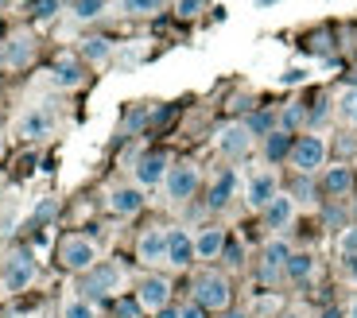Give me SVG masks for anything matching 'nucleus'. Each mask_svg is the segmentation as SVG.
<instances>
[{"instance_id": "obj_8", "label": "nucleus", "mask_w": 357, "mask_h": 318, "mask_svg": "<svg viewBox=\"0 0 357 318\" xmlns=\"http://www.w3.org/2000/svg\"><path fill=\"white\" fill-rule=\"evenodd\" d=\"M54 132V109L51 105H31L24 116H20V136L27 140H39V136Z\"/></svg>"}, {"instance_id": "obj_13", "label": "nucleus", "mask_w": 357, "mask_h": 318, "mask_svg": "<svg viewBox=\"0 0 357 318\" xmlns=\"http://www.w3.org/2000/svg\"><path fill=\"white\" fill-rule=\"evenodd\" d=\"M287 257H291V248L284 245V241H268L264 252H260V280H276L280 272L287 268Z\"/></svg>"}, {"instance_id": "obj_35", "label": "nucleus", "mask_w": 357, "mask_h": 318, "mask_svg": "<svg viewBox=\"0 0 357 318\" xmlns=\"http://www.w3.org/2000/svg\"><path fill=\"white\" fill-rule=\"evenodd\" d=\"M178 318H206V315H202V307H198V303H187V307L178 310Z\"/></svg>"}, {"instance_id": "obj_39", "label": "nucleus", "mask_w": 357, "mask_h": 318, "mask_svg": "<svg viewBox=\"0 0 357 318\" xmlns=\"http://www.w3.org/2000/svg\"><path fill=\"white\" fill-rule=\"evenodd\" d=\"M346 78H349V89H357V66H354V70L346 74Z\"/></svg>"}, {"instance_id": "obj_46", "label": "nucleus", "mask_w": 357, "mask_h": 318, "mask_svg": "<svg viewBox=\"0 0 357 318\" xmlns=\"http://www.w3.org/2000/svg\"><path fill=\"white\" fill-rule=\"evenodd\" d=\"M24 4H36V0H24Z\"/></svg>"}, {"instance_id": "obj_19", "label": "nucleus", "mask_w": 357, "mask_h": 318, "mask_svg": "<svg viewBox=\"0 0 357 318\" xmlns=\"http://www.w3.org/2000/svg\"><path fill=\"white\" fill-rule=\"evenodd\" d=\"M322 190L326 195H349L354 190V167H346V163H338V167H326V175H322Z\"/></svg>"}, {"instance_id": "obj_44", "label": "nucleus", "mask_w": 357, "mask_h": 318, "mask_svg": "<svg viewBox=\"0 0 357 318\" xmlns=\"http://www.w3.org/2000/svg\"><path fill=\"white\" fill-rule=\"evenodd\" d=\"M0 151H4V136H0Z\"/></svg>"}, {"instance_id": "obj_3", "label": "nucleus", "mask_w": 357, "mask_h": 318, "mask_svg": "<svg viewBox=\"0 0 357 318\" xmlns=\"http://www.w3.org/2000/svg\"><path fill=\"white\" fill-rule=\"evenodd\" d=\"M233 299V287H229V275L222 272H202L195 280V303L202 310H225Z\"/></svg>"}, {"instance_id": "obj_15", "label": "nucleus", "mask_w": 357, "mask_h": 318, "mask_svg": "<svg viewBox=\"0 0 357 318\" xmlns=\"http://www.w3.org/2000/svg\"><path fill=\"white\" fill-rule=\"evenodd\" d=\"M260 213H264V225H268V229H287V225L295 221V198H291V195H276Z\"/></svg>"}, {"instance_id": "obj_6", "label": "nucleus", "mask_w": 357, "mask_h": 318, "mask_svg": "<svg viewBox=\"0 0 357 318\" xmlns=\"http://www.w3.org/2000/svg\"><path fill=\"white\" fill-rule=\"evenodd\" d=\"M163 186H167L171 202H187L198 190V167L195 163H175V167L167 171V179H163Z\"/></svg>"}, {"instance_id": "obj_36", "label": "nucleus", "mask_w": 357, "mask_h": 318, "mask_svg": "<svg viewBox=\"0 0 357 318\" xmlns=\"http://www.w3.org/2000/svg\"><path fill=\"white\" fill-rule=\"evenodd\" d=\"M314 105H319V109L311 113V121H326V113H331V109H326V101H314Z\"/></svg>"}, {"instance_id": "obj_17", "label": "nucleus", "mask_w": 357, "mask_h": 318, "mask_svg": "<svg viewBox=\"0 0 357 318\" xmlns=\"http://www.w3.org/2000/svg\"><path fill=\"white\" fill-rule=\"evenodd\" d=\"M31 54H36V39L27 36V31H16V36L4 43V66L20 70V66H27V62H31Z\"/></svg>"}, {"instance_id": "obj_28", "label": "nucleus", "mask_w": 357, "mask_h": 318, "mask_svg": "<svg viewBox=\"0 0 357 318\" xmlns=\"http://www.w3.org/2000/svg\"><path fill=\"white\" fill-rule=\"evenodd\" d=\"M338 116L346 124H357V89H346L338 98Z\"/></svg>"}, {"instance_id": "obj_32", "label": "nucleus", "mask_w": 357, "mask_h": 318, "mask_svg": "<svg viewBox=\"0 0 357 318\" xmlns=\"http://www.w3.org/2000/svg\"><path fill=\"white\" fill-rule=\"evenodd\" d=\"M202 8H206V0H178V4H175V12H178L183 20H195Z\"/></svg>"}, {"instance_id": "obj_27", "label": "nucleus", "mask_w": 357, "mask_h": 318, "mask_svg": "<svg viewBox=\"0 0 357 318\" xmlns=\"http://www.w3.org/2000/svg\"><path fill=\"white\" fill-rule=\"evenodd\" d=\"M303 121H307V109L291 101V105H287L284 113H280V132H291V128H299Z\"/></svg>"}, {"instance_id": "obj_47", "label": "nucleus", "mask_w": 357, "mask_h": 318, "mask_svg": "<svg viewBox=\"0 0 357 318\" xmlns=\"http://www.w3.org/2000/svg\"><path fill=\"white\" fill-rule=\"evenodd\" d=\"M16 318H27V315H16Z\"/></svg>"}, {"instance_id": "obj_25", "label": "nucleus", "mask_w": 357, "mask_h": 318, "mask_svg": "<svg viewBox=\"0 0 357 318\" xmlns=\"http://www.w3.org/2000/svg\"><path fill=\"white\" fill-rule=\"evenodd\" d=\"M63 318H98V310H93V303H89V299L74 295V299L63 303Z\"/></svg>"}, {"instance_id": "obj_37", "label": "nucleus", "mask_w": 357, "mask_h": 318, "mask_svg": "<svg viewBox=\"0 0 357 318\" xmlns=\"http://www.w3.org/2000/svg\"><path fill=\"white\" fill-rule=\"evenodd\" d=\"M218 318H249V315H245V310H222Z\"/></svg>"}, {"instance_id": "obj_11", "label": "nucleus", "mask_w": 357, "mask_h": 318, "mask_svg": "<svg viewBox=\"0 0 357 318\" xmlns=\"http://www.w3.org/2000/svg\"><path fill=\"white\" fill-rule=\"evenodd\" d=\"M190 260H195V237H190L187 229L171 225L167 229V264L171 268H187Z\"/></svg>"}, {"instance_id": "obj_22", "label": "nucleus", "mask_w": 357, "mask_h": 318, "mask_svg": "<svg viewBox=\"0 0 357 318\" xmlns=\"http://www.w3.org/2000/svg\"><path fill=\"white\" fill-rule=\"evenodd\" d=\"M54 86H63V89H78L82 86V66L74 59H63L59 66H54Z\"/></svg>"}, {"instance_id": "obj_43", "label": "nucleus", "mask_w": 357, "mask_h": 318, "mask_svg": "<svg viewBox=\"0 0 357 318\" xmlns=\"http://www.w3.org/2000/svg\"><path fill=\"white\" fill-rule=\"evenodd\" d=\"M257 4H276V0H257Z\"/></svg>"}, {"instance_id": "obj_29", "label": "nucleus", "mask_w": 357, "mask_h": 318, "mask_svg": "<svg viewBox=\"0 0 357 318\" xmlns=\"http://www.w3.org/2000/svg\"><path fill=\"white\" fill-rule=\"evenodd\" d=\"M338 252H342V260H357V225L342 229V237H338Z\"/></svg>"}, {"instance_id": "obj_21", "label": "nucleus", "mask_w": 357, "mask_h": 318, "mask_svg": "<svg viewBox=\"0 0 357 318\" xmlns=\"http://www.w3.org/2000/svg\"><path fill=\"white\" fill-rule=\"evenodd\" d=\"M264 156L272 159V163H280V159H287L291 156V132H268L264 136Z\"/></svg>"}, {"instance_id": "obj_1", "label": "nucleus", "mask_w": 357, "mask_h": 318, "mask_svg": "<svg viewBox=\"0 0 357 318\" xmlns=\"http://www.w3.org/2000/svg\"><path fill=\"white\" fill-rule=\"evenodd\" d=\"M39 275V264H36V252L31 248H16L8 260H4V268H0V287L4 292H27L31 283H36Z\"/></svg>"}, {"instance_id": "obj_24", "label": "nucleus", "mask_w": 357, "mask_h": 318, "mask_svg": "<svg viewBox=\"0 0 357 318\" xmlns=\"http://www.w3.org/2000/svg\"><path fill=\"white\" fill-rule=\"evenodd\" d=\"M311 272H314V260L307 257V252H291V257H287V268H284L287 280H307Z\"/></svg>"}, {"instance_id": "obj_48", "label": "nucleus", "mask_w": 357, "mask_h": 318, "mask_svg": "<svg viewBox=\"0 0 357 318\" xmlns=\"http://www.w3.org/2000/svg\"><path fill=\"white\" fill-rule=\"evenodd\" d=\"M0 4H4V0H0Z\"/></svg>"}, {"instance_id": "obj_18", "label": "nucleus", "mask_w": 357, "mask_h": 318, "mask_svg": "<svg viewBox=\"0 0 357 318\" xmlns=\"http://www.w3.org/2000/svg\"><path fill=\"white\" fill-rule=\"evenodd\" d=\"M225 252V229L222 225H206L202 233L195 237V257L198 260H214Z\"/></svg>"}, {"instance_id": "obj_38", "label": "nucleus", "mask_w": 357, "mask_h": 318, "mask_svg": "<svg viewBox=\"0 0 357 318\" xmlns=\"http://www.w3.org/2000/svg\"><path fill=\"white\" fill-rule=\"evenodd\" d=\"M155 318H178V310H171V307H163V310H160V315H155Z\"/></svg>"}, {"instance_id": "obj_30", "label": "nucleus", "mask_w": 357, "mask_h": 318, "mask_svg": "<svg viewBox=\"0 0 357 318\" xmlns=\"http://www.w3.org/2000/svg\"><path fill=\"white\" fill-rule=\"evenodd\" d=\"M245 128H249V136H268V132H276V128H272V113H252L249 121H245Z\"/></svg>"}, {"instance_id": "obj_5", "label": "nucleus", "mask_w": 357, "mask_h": 318, "mask_svg": "<svg viewBox=\"0 0 357 318\" xmlns=\"http://www.w3.org/2000/svg\"><path fill=\"white\" fill-rule=\"evenodd\" d=\"M121 283H125V272H121L113 260H98V264L89 268L86 287H82V292L93 295V299H105V295H116V292H121Z\"/></svg>"}, {"instance_id": "obj_16", "label": "nucleus", "mask_w": 357, "mask_h": 318, "mask_svg": "<svg viewBox=\"0 0 357 318\" xmlns=\"http://www.w3.org/2000/svg\"><path fill=\"white\" fill-rule=\"evenodd\" d=\"M167 156H160V151H148V156L136 163V183L140 186H160L163 179H167Z\"/></svg>"}, {"instance_id": "obj_4", "label": "nucleus", "mask_w": 357, "mask_h": 318, "mask_svg": "<svg viewBox=\"0 0 357 318\" xmlns=\"http://www.w3.org/2000/svg\"><path fill=\"white\" fill-rule=\"evenodd\" d=\"M291 167L299 171V175H311V171H322L326 167V140L322 136H299V140L291 144Z\"/></svg>"}, {"instance_id": "obj_12", "label": "nucleus", "mask_w": 357, "mask_h": 318, "mask_svg": "<svg viewBox=\"0 0 357 318\" xmlns=\"http://www.w3.org/2000/svg\"><path fill=\"white\" fill-rule=\"evenodd\" d=\"M109 210L116 218H132V213L144 210V190L140 186H113L109 190Z\"/></svg>"}, {"instance_id": "obj_33", "label": "nucleus", "mask_w": 357, "mask_h": 318, "mask_svg": "<svg viewBox=\"0 0 357 318\" xmlns=\"http://www.w3.org/2000/svg\"><path fill=\"white\" fill-rule=\"evenodd\" d=\"M54 12H59V0H36V4H31V16L36 20H51Z\"/></svg>"}, {"instance_id": "obj_42", "label": "nucleus", "mask_w": 357, "mask_h": 318, "mask_svg": "<svg viewBox=\"0 0 357 318\" xmlns=\"http://www.w3.org/2000/svg\"><path fill=\"white\" fill-rule=\"evenodd\" d=\"M0 66H4V43H0Z\"/></svg>"}, {"instance_id": "obj_9", "label": "nucleus", "mask_w": 357, "mask_h": 318, "mask_svg": "<svg viewBox=\"0 0 357 318\" xmlns=\"http://www.w3.org/2000/svg\"><path fill=\"white\" fill-rule=\"evenodd\" d=\"M276 195H280V183H276L272 171H257V175L249 179V186H245V202H249L252 210H264Z\"/></svg>"}, {"instance_id": "obj_26", "label": "nucleus", "mask_w": 357, "mask_h": 318, "mask_svg": "<svg viewBox=\"0 0 357 318\" xmlns=\"http://www.w3.org/2000/svg\"><path fill=\"white\" fill-rule=\"evenodd\" d=\"M70 12L78 20H98L105 12V0H70Z\"/></svg>"}, {"instance_id": "obj_7", "label": "nucleus", "mask_w": 357, "mask_h": 318, "mask_svg": "<svg viewBox=\"0 0 357 318\" xmlns=\"http://www.w3.org/2000/svg\"><path fill=\"white\" fill-rule=\"evenodd\" d=\"M171 299V283L163 280V275H144L140 283H136V303H140L144 310H155L160 315L163 307H167Z\"/></svg>"}, {"instance_id": "obj_40", "label": "nucleus", "mask_w": 357, "mask_h": 318, "mask_svg": "<svg viewBox=\"0 0 357 318\" xmlns=\"http://www.w3.org/2000/svg\"><path fill=\"white\" fill-rule=\"evenodd\" d=\"M349 275H354V280H357V260H349Z\"/></svg>"}, {"instance_id": "obj_34", "label": "nucleus", "mask_w": 357, "mask_h": 318, "mask_svg": "<svg viewBox=\"0 0 357 318\" xmlns=\"http://www.w3.org/2000/svg\"><path fill=\"white\" fill-rule=\"evenodd\" d=\"M307 78V70H299V66H291V70H287L284 74V78H280V82H284V86H299V82H303Z\"/></svg>"}, {"instance_id": "obj_20", "label": "nucleus", "mask_w": 357, "mask_h": 318, "mask_svg": "<svg viewBox=\"0 0 357 318\" xmlns=\"http://www.w3.org/2000/svg\"><path fill=\"white\" fill-rule=\"evenodd\" d=\"M233 190H237V171H222V175L214 179V186H210V210H225L233 198Z\"/></svg>"}, {"instance_id": "obj_2", "label": "nucleus", "mask_w": 357, "mask_h": 318, "mask_svg": "<svg viewBox=\"0 0 357 318\" xmlns=\"http://www.w3.org/2000/svg\"><path fill=\"white\" fill-rule=\"evenodd\" d=\"M98 260H101L98 245L89 237H82V233H70V237H63V245H59V264H63L66 272H89Z\"/></svg>"}, {"instance_id": "obj_14", "label": "nucleus", "mask_w": 357, "mask_h": 318, "mask_svg": "<svg viewBox=\"0 0 357 318\" xmlns=\"http://www.w3.org/2000/svg\"><path fill=\"white\" fill-rule=\"evenodd\" d=\"M218 148H222L229 159H241L245 151L252 148V136H249V128H245V124H225L222 132H218Z\"/></svg>"}, {"instance_id": "obj_45", "label": "nucleus", "mask_w": 357, "mask_h": 318, "mask_svg": "<svg viewBox=\"0 0 357 318\" xmlns=\"http://www.w3.org/2000/svg\"><path fill=\"white\" fill-rule=\"evenodd\" d=\"M284 318H299V315H284Z\"/></svg>"}, {"instance_id": "obj_23", "label": "nucleus", "mask_w": 357, "mask_h": 318, "mask_svg": "<svg viewBox=\"0 0 357 318\" xmlns=\"http://www.w3.org/2000/svg\"><path fill=\"white\" fill-rule=\"evenodd\" d=\"M116 4L125 16H155V12H163L167 0H116Z\"/></svg>"}, {"instance_id": "obj_41", "label": "nucleus", "mask_w": 357, "mask_h": 318, "mask_svg": "<svg viewBox=\"0 0 357 318\" xmlns=\"http://www.w3.org/2000/svg\"><path fill=\"white\" fill-rule=\"evenodd\" d=\"M349 318H357V299H354V303H349Z\"/></svg>"}, {"instance_id": "obj_10", "label": "nucleus", "mask_w": 357, "mask_h": 318, "mask_svg": "<svg viewBox=\"0 0 357 318\" xmlns=\"http://www.w3.org/2000/svg\"><path fill=\"white\" fill-rule=\"evenodd\" d=\"M136 257L144 264H167V229H144L136 241Z\"/></svg>"}, {"instance_id": "obj_31", "label": "nucleus", "mask_w": 357, "mask_h": 318, "mask_svg": "<svg viewBox=\"0 0 357 318\" xmlns=\"http://www.w3.org/2000/svg\"><path fill=\"white\" fill-rule=\"evenodd\" d=\"M82 54H86L89 62H105V59H109V39H86Z\"/></svg>"}]
</instances>
